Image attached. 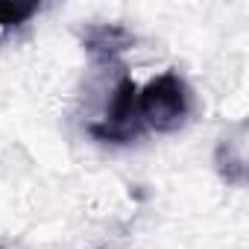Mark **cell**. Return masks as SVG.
<instances>
[{"mask_svg":"<svg viewBox=\"0 0 249 249\" xmlns=\"http://www.w3.org/2000/svg\"><path fill=\"white\" fill-rule=\"evenodd\" d=\"M194 97L188 82L176 71H164L161 76L150 79L144 88H138V111L144 126L156 132H176L191 117Z\"/></svg>","mask_w":249,"mask_h":249,"instance_id":"1","label":"cell"},{"mask_svg":"<svg viewBox=\"0 0 249 249\" xmlns=\"http://www.w3.org/2000/svg\"><path fill=\"white\" fill-rule=\"evenodd\" d=\"M88 132L97 138V141H106V144H132L141 138L144 132V120H141V111H138V85L123 76L111 94V103H108V111H106V120L103 123H91Z\"/></svg>","mask_w":249,"mask_h":249,"instance_id":"2","label":"cell"},{"mask_svg":"<svg viewBox=\"0 0 249 249\" xmlns=\"http://www.w3.org/2000/svg\"><path fill=\"white\" fill-rule=\"evenodd\" d=\"M82 44L97 62H114L120 53H126L135 44V36L120 24H94L85 30Z\"/></svg>","mask_w":249,"mask_h":249,"instance_id":"3","label":"cell"},{"mask_svg":"<svg viewBox=\"0 0 249 249\" xmlns=\"http://www.w3.org/2000/svg\"><path fill=\"white\" fill-rule=\"evenodd\" d=\"M38 3H12V0H0V30H18L27 24L33 15H38Z\"/></svg>","mask_w":249,"mask_h":249,"instance_id":"4","label":"cell"}]
</instances>
